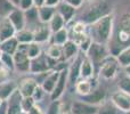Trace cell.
I'll use <instances>...</instances> for the list:
<instances>
[{"instance_id":"6da1fadb","label":"cell","mask_w":130,"mask_h":114,"mask_svg":"<svg viewBox=\"0 0 130 114\" xmlns=\"http://www.w3.org/2000/svg\"><path fill=\"white\" fill-rule=\"evenodd\" d=\"M113 26H114V15L110 13L90 25L89 36L94 42L106 45L112 39Z\"/></svg>"},{"instance_id":"7a4b0ae2","label":"cell","mask_w":130,"mask_h":114,"mask_svg":"<svg viewBox=\"0 0 130 114\" xmlns=\"http://www.w3.org/2000/svg\"><path fill=\"white\" fill-rule=\"evenodd\" d=\"M107 14H110L107 4L105 1L96 2V4H94L91 7H89L87 9V11L82 15V18L80 21H82L87 25L88 24L91 25L92 23L97 22L99 18H102L103 16L107 15Z\"/></svg>"},{"instance_id":"3957f363","label":"cell","mask_w":130,"mask_h":114,"mask_svg":"<svg viewBox=\"0 0 130 114\" xmlns=\"http://www.w3.org/2000/svg\"><path fill=\"white\" fill-rule=\"evenodd\" d=\"M119 66L120 65L117 59V56L108 55L99 65V76L105 80H111L117 75Z\"/></svg>"},{"instance_id":"277c9868","label":"cell","mask_w":130,"mask_h":114,"mask_svg":"<svg viewBox=\"0 0 130 114\" xmlns=\"http://www.w3.org/2000/svg\"><path fill=\"white\" fill-rule=\"evenodd\" d=\"M108 55L110 54H108V49H107V47H106V45L92 42L89 50H88L87 54H86V56L94 63V65L95 64L101 65V63L103 62Z\"/></svg>"},{"instance_id":"5b68a950","label":"cell","mask_w":130,"mask_h":114,"mask_svg":"<svg viewBox=\"0 0 130 114\" xmlns=\"http://www.w3.org/2000/svg\"><path fill=\"white\" fill-rule=\"evenodd\" d=\"M113 105L122 113H130V95L123 90H117L111 96Z\"/></svg>"},{"instance_id":"8992f818","label":"cell","mask_w":130,"mask_h":114,"mask_svg":"<svg viewBox=\"0 0 130 114\" xmlns=\"http://www.w3.org/2000/svg\"><path fill=\"white\" fill-rule=\"evenodd\" d=\"M118 40L119 42L127 45L130 42V13L122 15L118 25Z\"/></svg>"},{"instance_id":"52a82bcc","label":"cell","mask_w":130,"mask_h":114,"mask_svg":"<svg viewBox=\"0 0 130 114\" xmlns=\"http://www.w3.org/2000/svg\"><path fill=\"white\" fill-rule=\"evenodd\" d=\"M67 82H69V69H63L59 71V76L58 80H57L56 87H55L54 91L52 92L50 97H52V101H58L62 97V95L64 94L65 89H66Z\"/></svg>"},{"instance_id":"ba28073f","label":"cell","mask_w":130,"mask_h":114,"mask_svg":"<svg viewBox=\"0 0 130 114\" xmlns=\"http://www.w3.org/2000/svg\"><path fill=\"white\" fill-rule=\"evenodd\" d=\"M22 98H23V96L21 95L20 90L16 89L15 91L10 95V97L6 101L7 114H21V113H23L22 112Z\"/></svg>"},{"instance_id":"9c48e42d","label":"cell","mask_w":130,"mask_h":114,"mask_svg":"<svg viewBox=\"0 0 130 114\" xmlns=\"http://www.w3.org/2000/svg\"><path fill=\"white\" fill-rule=\"evenodd\" d=\"M105 97H106V91L103 88L98 87V88H95L89 95H87L85 97H81V101L89 104V105L98 107V106H101L105 102Z\"/></svg>"},{"instance_id":"30bf717a","label":"cell","mask_w":130,"mask_h":114,"mask_svg":"<svg viewBox=\"0 0 130 114\" xmlns=\"http://www.w3.org/2000/svg\"><path fill=\"white\" fill-rule=\"evenodd\" d=\"M52 71L48 64V59L46 54H41L39 57L31 59L30 63V72L33 74H41Z\"/></svg>"},{"instance_id":"8fae6325","label":"cell","mask_w":130,"mask_h":114,"mask_svg":"<svg viewBox=\"0 0 130 114\" xmlns=\"http://www.w3.org/2000/svg\"><path fill=\"white\" fill-rule=\"evenodd\" d=\"M58 76H59V71H56V70H52V71L46 75V78L43 79L41 85H40V87L42 88L45 94L52 95V92L54 91L55 87H56Z\"/></svg>"},{"instance_id":"7c38bea8","label":"cell","mask_w":130,"mask_h":114,"mask_svg":"<svg viewBox=\"0 0 130 114\" xmlns=\"http://www.w3.org/2000/svg\"><path fill=\"white\" fill-rule=\"evenodd\" d=\"M32 33H33V41L37 43L46 42L52 38V31H50L48 24L40 23L36 26V29L32 31Z\"/></svg>"},{"instance_id":"4fadbf2b","label":"cell","mask_w":130,"mask_h":114,"mask_svg":"<svg viewBox=\"0 0 130 114\" xmlns=\"http://www.w3.org/2000/svg\"><path fill=\"white\" fill-rule=\"evenodd\" d=\"M14 67L20 72H30V63L31 59L27 57L26 53L17 50L14 54Z\"/></svg>"},{"instance_id":"5bb4252c","label":"cell","mask_w":130,"mask_h":114,"mask_svg":"<svg viewBox=\"0 0 130 114\" xmlns=\"http://www.w3.org/2000/svg\"><path fill=\"white\" fill-rule=\"evenodd\" d=\"M38 86L39 83L37 82V80H34L32 78H26L21 81L17 89L20 90L21 95L23 97H32Z\"/></svg>"},{"instance_id":"9a60e30c","label":"cell","mask_w":130,"mask_h":114,"mask_svg":"<svg viewBox=\"0 0 130 114\" xmlns=\"http://www.w3.org/2000/svg\"><path fill=\"white\" fill-rule=\"evenodd\" d=\"M7 18H8L9 22H10L11 24H13V26L15 27L16 32L25 29V25H26V22H25L24 11L21 10L20 8H15L13 11H11L10 15H9Z\"/></svg>"},{"instance_id":"2e32d148","label":"cell","mask_w":130,"mask_h":114,"mask_svg":"<svg viewBox=\"0 0 130 114\" xmlns=\"http://www.w3.org/2000/svg\"><path fill=\"white\" fill-rule=\"evenodd\" d=\"M16 34V30L13 26L8 18H1L0 20V43L14 38Z\"/></svg>"},{"instance_id":"e0dca14e","label":"cell","mask_w":130,"mask_h":114,"mask_svg":"<svg viewBox=\"0 0 130 114\" xmlns=\"http://www.w3.org/2000/svg\"><path fill=\"white\" fill-rule=\"evenodd\" d=\"M95 76V65L87 56H83L80 64V79L90 80Z\"/></svg>"},{"instance_id":"ac0fdd59","label":"cell","mask_w":130,"mask_h":114,"mask_svg":"<svg viewBox=\"0 0 130 114\" xmlns=\"http://www.w3.org/2000/svg\"><path fill=\"white\" fill-rule=\"evenodd\" d=\"M97 108L98 107L96 106L89 105L82 101H78L72 104L70 111L72 112V114H97Z\"/></svg>"},{"instance_id":"d6986e66","label":"cell","mask_w":130,"mask_h":114,"mask_svg":"<svg viewBox=\"0 0 130 114\" xmlns=\"http://www.w3.org/2000/svg\"><path fill=\"white\" fill-rule=\"evenodd\" d=\"M62 53H63V60L64 62H69V60L74 59L78 56L79 47L72 40H69L62 46Z\"/></svg>"},{"instance_id":"ffe728a7","label":"cell","mask_w":130,"mask_h":114,"mask_svg":"<svg viewBox=\"0 0 130 114\" xmlns=\"http://www.w3.org/2000/svg\"><path fill=\"white\" fill-rule=\"evenodd\" d=\"M74 89H75V92L80 97L87 96V95H89L94 90L92 89L91 81L87 80V79H79L75 82V85H74Z\"/></svg>"},{"instance_id":"44dd1931","label":"cell","mask_w":130,"mask_h":114,"mask_svg":"<svg viewBox=\"0 0 130 114\" xmlns=\"http://www.w3.org/2000/svg\"><path fill=\"white\" fill-rule=\"evenodd\" d=\"M57 7H58L57 13L62 16V18L64 20V22L66 23V24H67V23H70L72 20H73L74 15H75V10H76V9H74L73 7L69 6V5L65 4V2H63V1H62Z\"/></svg>"},{"instance_id":"7402d4cb","label":"cell","mask_w":130,"mask_h":114,"mask_svg":"<svg viewBox=\"0 0 130 114\" xmlns=\"http://www.w3.org/2000/svg\"><path fill=\"white\" fill-rule=\"evenodd\" d=\"M82 58L79 57V55L74 58V62L69 69V82L75 85V82L80 78V64Z\"/></svg>"},{"instance_id":"603a6c76","label":"cell","mask_w":130,"mask_h":114,"mask_svg":"<svg viewBox=\"0 0 130 114\" xmlns=\"http://www.w3.org/2000/svg\"><path fill=\"white\" fill-rule=\"evenodd\" d=\"M16 89H17V85L11 80L0 83V99L7 101Z\"/></svg>"},{"instance_id":"cb8c5ba5","label":"cell","mask_w":130,"mask_h":114,"mask_svg":"<svg viewBox=\"0 0 130 114\" xmlns=\"http://www.w3.org/2000/svg\"><path fill=\"white\" fill-rule=\"evenodd\" d=\"M56 13V9L52 8L48 6H42L40 8H38V16H39V22L42 24H48L50 22V20L53 18V16Z\"/></svg>"},{"instance_id":"d4e9b609","label":"cell","mask_w":130,"mask_h":114,"mask_svg":"<svg viewBox=\"0 0 130 114\" xmlns=\"http://www.w3.org/2000/svg\"><path fill=\"white\" fill-rule=\"evenodd\" d=\"M18 41L16 40V38H10L8 40L4 41V42L0 43V48H1L2 53L4 54H8V55H13L17 52V48H18Z\"/></svg>"},{"instance_id":"484cf974","label":"cell","mask_w":130,"mask_h":114,"mask_svg":"<svg viewBox=\"0 0 130 114\" xmlns=\"http://www.w3.org/2000/svg\"><path fill=\"white\" fill-rule=\"evenodd\" d=\"M50 39H52V43L57 45V46H61L62 47L65 42H67V41L70 40L69 31H67L66 27H64V29H62V30H59V31L53 33Z\"/></svg>"},{"instance_id":"4316f807","label":"cell","mask_w":130,"mask_h":114,"mask_svg":"<svg viewBox=\"0 0 130 114\" xmlns=\"http://www.w3.org/2000/svg\"><path fill=\"white\" fill-rule=\"evenodd\" d=\"M65 24H66V23L64 22V20L62 18V16L59 15V14L57 13V10H56L55 15L53 16V18L50 20V22L48 23V26H49L50 31H52V34H53V33H55V32L59 31V30L64 29Z\"/></svg>"},{"instance_id":"83f0119b","label":"cell","mask_w":130,"mask_h":114,"mask_svg":"<svg viewBox=\"0 0 130 114\" xmlns=\"http://www.w3.org/2000/svg\"><path fill=\"white\" fill-rule=\"evenodd\" d=\"M15 38L21 45H29V43L33 42V33L30 30L24 29L21 30V31H17L15 34Z\"/></svg>"},{"instance_id":"f1b7e54d","label":"cell","mask_w":130,"mask_h":114,"mask_svg":"<svg viewBox=\"0 0 130 114\" xmlns=\"http://www.w3.org/2000/svg\"><path fill=\"white\" fill-rule=\"evenodd\" d=\"M46 56L53 60H56V62H58L59 59H63L62 47L61 46L54 45V43H50V46L48 47L47 52H46Z\"/></svg>"},{"instance_id":"f546056e","label":"cell","mask_w":130,"mask_h":114,"mask_svg":"<svg viewBox=\"0 0 130 114\" xmlns=\"http://www.w3.org/2000/svg\"><path fill=\"white\" fill-rule=\"evenodd\" d=\"M119 110L113 105L112 102H104L101 106L97 108V114H120Z\"/></svg>"},{"instance_id":"4dcf8cb0","label":"cell","mask_w":130,"mask_h":114,"mask_svg":"<svg viewBox=\"0 0 130 114\" xmlns=\"http://www.w3.org/2000/svg\"><path fill=\"white\" fill-rule=\"evenodd\" d=\"M117 59L119 62V65L122 67H126L130 65V46L120 50L119 54L117 55Z\"/></svg>"},{"instance_id":"1f68e13d","label":"cell","mask_w":130,"mask_h":114,"mask_svg":"<svg viewBox=\"0 0 130 114\" xmlns=\"http://www.w3.org/2000/svg\"><path fill=\"white\" fill-rule=\"evenodd\" d=\"M16 7L9 0H0V17L7 18Z\"/></svg>"},{"instance_id":"d6a6232c","label":"cell","mask_w":130,"mask_h":114,"mask_svg":"<svg viewBox=\"0 0 130 114\" xmlns=\"http://www.w3.org/2000/svg\"><path fill=\"white\" fill-rule=\"evenodd\" d=\"M41 54H42V53H41V48H40V46H39V43H37V42L33 41V42H31V43L27 45L26 55L30 59H33V58L39 57Z\"/></svg>"},{"instance_id":"836d02e7","label":"cell","mask_w":130,"mask_h":114,"mask_svg":"<svg viewBox=\"0 0 130 114\" xmlns=\"http://www.w3.org/2000/svg\"><path fill=\"white\" fill-rule=\"evenodd\" d=\"M24 16H25V22L29 23H38L39 22V16H38V8L32 7V8L27 9L24 11Z\"/></svg>"},{"instance_id":"e575fe53","label":"cell","mask_w":130,"mask_h":114,"mask_svg":"<svg viewBox=\"0 0 130 114\" xmlns=\"http://www.w3.org/2000/svg\"><path fill=\"white\" fill-rule=\"evenodd\" d=\"M34 104H36V101L33 99V97H23L22 98V112L27 114L30 112V110L33 107Z\"/></svg>"},{"instance_id":"d590c367","label":"cell","mask_w":130,"mask_h":114,"mask_svg":"<svg viewBox=\"0 0 130 114\" xmlns=\"http://www.w3.org/2000/svg\"><path fill=\"white\" fill-rule=\"evenodd\" d=\"M72 32H73V34L87 33V24L83 23L82 21H78V22H75L74 25L72 26Z\"/></svg>"},{"instance_id":"8d00e7d4","label":"cell","mask_w":130,"mask_h":114,"mask_svg":"<svg viewBox=\"0 0 130 114\" xmlns=\"http://www.w3.org/2000/svg\"><path fill=\"white\" fill-rule=\"evenodd\" d=\"M0 62L2 63L4 66H6L8 70H14V57L13 55H8V54H2V57H1V60Z\"/></svg>"},{"instance_id":"74e56055","label":"cell","mask_w":130,"mask_h":114,"mask_svg":"<svg viewBox=\"0 0 130 114\" xmlns=\"http://www.w3.org/2000/svg\"><path fill=\"white\" fill-rule=\"evenodd\" d=\"M119 89L123 90L130 95V78L124 76L123 79H121V81L119 82Z\"/></svg>"},{"instance_id":"f35d334b","label":"cell","mask_w":130,"mask_h":114,"mask_svg":"<svg viewBox=\"0 0 130 114\" xmlns=\"http://www.w3.org/2000/svg\"><path fill=\"white\" fill-rule=\"evenodd\" d=\"M9 71H10V70H8L2 64H0V83L9 81Z\"/></svg>"},{"instance_id":"ab89813d","label":"cell","mask_w":130,"mask_h":114,"mask_svg":"<svg viewBox=\"0 0 130 114\" xmlns=\"http://www.w3.org/2000/svg\"><path fill=\"white\" fill-rule=\"evenodd\" d=\"M59 111H61V103L58 101H55L49 105L46 114H59Z\"/></svg>"},{"instance_id":"60d3db41","label":"cell","mask_w":130,"mask_h":114,"mask_svg":"<svg viewBox=\"0 0 130 114\" xmlns=\"http://www.w3.org/2000/svg\"><path fill=\"white\" fill-rule=\"evenodd\" d=\"M33 7V0H20V4H18V7L21 10L25 11L27 9L32 8Z\"/></svg>"},{"instance_id":"b9f144b4","label":"cell","mask_w":130,"mask_h":114,"mask_svg":"<svg viewBox=\"0 0 130 114\" xmlns=\"http://www.w3.org/2000/svg\"><path fill=\"white\" fill-rule=\"evenodd\" d=\"M62 1L67 4L69 6L73 7L74 9H79V8H81V6L83 5L85 0H62Z\"/></svg>"},{"instance_id":"7bdbcfd3","label":"cell","mask_w":130,"mask_h":114,"mask_svg":"<svg viewBox=\"0 0 130 114\" xmlns=\"http://www.w3.org/2000/svg\"><path fill=\"white\" fill-rule=\"evenodd\" d=\"M43 94H45V91L42 90V88H41L40 86H38V87H37V89H36V91H34V94H33V96H32V97H33V99L36 101V103L42 98V95Z\"/></svg>"},{"instance_id":"ee69618b","label":"cell","mask_w":130,"mask_h":114,"mask_svg":"<svg viewBox=\"0 0 130 114\" xmlns=\"http://www.w3.org/2000/svg\"><path fill=\"white\" fill-rule=\"evenodd\" d=\"M61 2H62V0H45V6L52 7V8H56Z\"/></svg>"},{"instance_id":"f6af8a7d","label":"cell","mask_w":130,"mask_h":114,"mask_svg":"<svg viewBox=\"0 0 130 114\" xmlns=\"http://www.w3.org/2000/svg\"><path fill=\"white\" fill-rule=\"evenodd\" d=\"M27 114H43V112H42V110H41V107L38 105V104H34L33 105V107L30 110V112L27 113Z\"/></svg>"},{"instance_id":"bcb514c9","label":"cell","mask_w":130,"mask_h":114,"mask_svg":"<svg viewBox=\"0 0 130 114\" xmlns=\"http://www.w3.org/2000/svg\"><path fill=\"white\" fill-rule=\"evenodd\" d=\"M33 6L36 8H40V7L45 6V0H33Z\"/></svg>"},{"instance_id":"7dc6e473","label":"cell","mask_w":130,"mask_h":114,"mask_svg":"<svg viewBox=\"0 0 130 114\" xmlns=\"http://www.w3.org/2000/svg\"><path fill=\"white\" fill-rule=\"evenodd\" d=\"M0 114H7V103H6V101L1 104V106H0Z\"/></svg>"},{"instance_id":"c3c4849f","label":"cell","mask_w":130,"mask_h":114,"mask_svg":"<svg viewBox=\"0 0 130 114\" xmlns=\"http://www.w3.org/2000/svg\"><path fill=\"white\" fill-rule=\"evenodd\" d=\"M124 69V73H126V76H128V78H130V65H128V66L123 67Z\"/></svg>"},{"instance_id":"681fc988","label":"cell","mask_w":130,"mask_h":114,"mask_svg":"<svg viewBox=\"0 0 130 114\" xmlns=\"http://www.w3.org/2000/svg\"><path fill=\"white\" fill-rule=\"evenodd\" d=\"M9 1H10L11 4H13L14 6L16 7V8H17V7H18V4H20V0H9Z\"/></svg>"},{"instance_id":"f907efd6","label":"cell","mask_w":130,"mask_h":114,"mask_svg":"<svg viewBox=\"0 0 130 114\" xmlns=\"http://www.w3.org/2000/svg\"><path fill=\"white\" fill-rule=\"evenodd\" d=\"M2 54H4V53H2V50H1V48H0V60H1V57H2Z\"/></svg>"},{"instance_id":"816d5d0a","label":"cell","mask_w":130,"mask_h":114,"mask_svg":"<svg viewBox=\"0 0 130 114\" xmlns=\"http://www.w3.org/2000/svg\"><path fill=\"white\" fill-rule=\"evenodd\" d=\"M62 114H72L71 111H66V112H64V113H62Z\"/></svg>"},{"instance_id":"f5cc1de1","label":"cell","mask_w":130,"mask_h":114,"mask_svg":"<svg viewBox=\"0 0 130 114\" xmlns=\"http://www.w3.org/2000/svg\"><path fill=\"white\" fill-rule=\"evenodd\" d=\"M4 102H5V101H2V99H0V106H1V104L4 103Z\"/></svg>"},{"instance_id":"db71d44e","label":"cell","mask_w":130,"mask_h":114,"mask_svg":"<svg viewBox=\"0 0 130 114\" xmlns=\"http://www.w3.org/2000/svg\"><path fill=\"white\" fill-rule=\"evenodd\" d=\"M85 1H92V0H85Z\"/></svg>"},{"instance_id":"11a10c76","label":"cell","mask_w":130,"mask_h":114,"mask_svg":"<svg viewBox=\"0 0 130 114\" xmlns=\"http://www.w3.org/2000/svg\"><path fill=\"white\" fill-rule=\"evenodd\" d=\"M21 114H26V113H21Z\"/></svg>"},{"instance_id":"9f6ffc18","label":"cell","mask_w":130,"mask_h":114,"mask_svg":"<svg viewBox=\"0 0 130 114\" xmlns=\"http://www.w3.org/2000/svg\"><path fill=\"white\" fill-rule=\"evenodd\" d=\"M126 114H130V113H126Z\"/></svg>"}]
</instances>
